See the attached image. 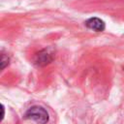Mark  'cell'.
Returning <instances> with one entry per match:
<instances>
[{"instance_id":"2","label":"cell","mask_w":124,"mask_h":124,"mask_svg":"<svg viewBox=\"0 0 124 124\" xmlns=\"http://www.w3.org/2000/svg\"><path fill=\"white\" fill-rule=\"evenodd\" d=\"M85 25L91 29V30H94L96 32H101L105 29V23L102 19L98 18V17H91L89 18L88 20H86L85 22Z\"/></svg>"},{"instance_id":"1","label":"cell","mask_w":124,"mask_h":124,"mask_svg":"<svg viewBox=\"0 0 124 124\" xmlns=\"http://www.w3.org/2000/svg\"><path fill=\"white\" fill-rule=\"evenodd\" d=\"M25 117L28 119H32L39 124H46L48 121L47 111L44 108L39 107V106H35V107L30 108L26 111Z\"/></svg>"}]
</instances>
